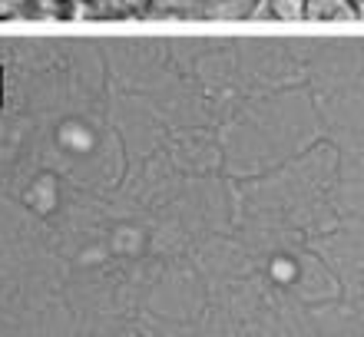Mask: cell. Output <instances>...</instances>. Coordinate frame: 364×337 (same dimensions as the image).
<instances>
[{
    "label": "cell",
    "instance_id": "obj_1",
    "mask_svg": "<svg viewBox=\"0 0 364 337\" xmlns=\"http://www.w3.org/2000/svg\"><path fill=\"white\" fill-rule=\"evenodd\" d=\"M305 20H315V23L358 20L355 0H305Z\"/></svg>",
    "mask_w": 364,
    "mask_h": 337
},
{
    "label": "cell",
    "instance_id": "obj_2",
    "mask_svg": "<svg viewBox=\"0 0 364 337\" xmlns=\"http://www.w3.org/2000/svg\"><path fill=\"white\" fill-rule=\"evenodd\" d=\"M262 7H252L249 17L259 20V17H275V20H285V23H295V20H305V0H259Z\"/></svg>",
    "mask_w": 364,
    "mask_h": 337
},
{
    "label": "cell",
    "instance_id": "obj_3",
    "mask_svg": "<svg viewBox=\"0 0 364 337\" xmlns=\"http://www.w3.org/2000/svg\"><path fill=\"white\" fill-rule=\"evenodd\" d=\"M249 13H252L249 0H205V7H202V17H215V20H242Z\"/></svg>",
    "mask_w": 364,
    "mask_h": 337
},
{
    "label": "cell",
    "instance_id": "obj_4",
    "mask_svg": "<svg viewBox=\"0 0 364 337\" xmlns=\"http://www.w3.org/2000/svg\"><path fill=\"white\" fill-rule=\"evenodd\" d=\"M192 4H199V0H153V4H149V13H156V17H173V13H186Z\"/></svg>",
    "mask_w": 364,
    "mask_h": 337
},
{
    "label": "cell",
    "instance_id": "obj_5",
    "mask_svg": "<svg viewBox=\"0 0 364 337\" xmlns=\"http://www.w3.org/2000/svg\"><path fill=\"white\" fill-rule=\"evenodd\" d=\"M70 0H30V10L37 17H63Z\"/></svg>",
    "mask_w": 364,
    "mask_h": 337
},
{
    "label": "cell",
    "instance_id": "obj_6",
    "mask_svg": "<svg viewBox=\"0 0 364 337\" xmlns=\"http://www.w3.org/2000/svg\"><path fill=\"white\" fill-rule=\"evenodd\" d=\"M116 4L123 7V13H149L153 0H116Z\"/></svg>",
    "mask_w": 364,
    "mask_h": 337
}]
</instances>
